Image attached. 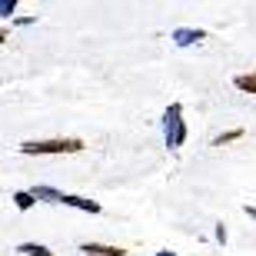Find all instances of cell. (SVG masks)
Instances as JSON below:
<instances>
[{
    "instance_id": "obj_1",
    "label": "cell",
    "mask_w": 256,
    "mask_h": 256,
    "mask_svg": "<svg viewBox=\"0 0 256 256\" xmlns=\"http://www.w3.org/2000/svg\"><path fill=\"white\" fill-rule=\"evenodd\" d=\"M27 156H57V153H80L84 140L80 136H54V140H27L17 146Z\"/></svg>"
},
{
    "instance_id": "obj_2",
    "label": "cell",
    "mask_w": 256,
    "mask_h": 256,
    "mask_svg": "<svg viewBox=\"0 0 256 256\" xmlns=\"http://www.w3.org/2000/svg\"><path fill=\"white\" fill-rule=\"evenodd\" d=\"M163 140L170 150L183 146L186 143V120H183V106L180 104H170L166 114H163Z\"/></svg>"
},
{
    "instance_id": "obj_3",
    "label": "cell",
    "mask_w": 256,
    "mask_h": 256,
    "mask_svg": "<svg viewBox=\"0 0 256 256\" xmlns=\"http://www.w3.org/2000/svg\"><path fill=\"white\" fill-rule=\"evenodd\" d=\"M200 40H206L203 30H190V27H176L173 30V44H176V47H193V44H200Z\"/></svg>"
},
{
    "instance_id": "obj_4",
    "label": "cell",
    "mask_w": 256,
    "mask_h": 256,
    "mask_svg": "<svg viewBox=\"0 0 256 256\" xmlns=\"http://www.w3.org/2000/svg\"><path fill=\"white\" fill-rule=\"evenodd\" d=\"M80 253H86V256H126V250L110 246V243H80Z\"/></svg>"
},
{
    "instance_id": "obj_5",
    "label": "cell",
    "mask_w": 256,
    "mask_h": 256,
    "mask_svg": "<svg viewBox=\"0 0 256 256\" xmlns=\"http://www.w3.org/2000/svg\"><path fill=\"white\" fill-rule=\"evenodd\" d=\"M60 203L64 206H74V210H84V213H100V203L96 200H84V196H74V193H64Z\"/></svg>"
},
{
    "instance_id": "obj_6",
    "label": "cell",
    "mask_w": 256,
    "mask_h": 256,
    "mask_svg": "<svg viewBox=\"0 0 256 256\" xmlns=\"http://www.w3.org/2000/svg\"><path fill=\"white\" fill-rule=\"evenodd\" d=\"M27 193H30L34 200H44V203H60V196H64L60 190H54V186H44V183H40V186H34V190H27Z\"/></svg>"
},
{
    "instance_id": "obj_7",
    "label": "cell",
    "mask_w": 256,
    "mask_h": 256,
    "mask_svg": "<svg viewBox=\"0 0 256 256\" xmlns=\"http://www.w3.org/2000/svg\"><path fill=\"white\" fill-rule=\"evenodd\" d=\"M233 86L243 90V94H253L256 96V70H250V74H236V76H233Z\"/></svg>"
},
{
    "instance_id": "obj_8",
    "label": "cell",
    "mask_w": 256,
    "mask_h": 256,
    "mask_svg": "<svg viewBox=\"0 0 256 256\" xmlns=\"http://www.w3.org/2000/svg\"><path fill=\"white\" fill-rule=\"evenodd\" d=\"M17 253H24V256H57L54 250H47L44 243H20L17 246Z\"/></svg>"
},
{
    "instance_id": "obj_9",
    "label": "cell",
    "mask_w": 256,
    "mask_h": 256,
    "mask_svg": "<svg viewBox=\"0 0 256 256\" xmlns=\"http://www.w3.org/2000/svg\"><path fill=\"white\" fill-rule=\"evenodd\" d=\"M14 203H17V210H20V213H27V210H34V203H37V200L30 196L27 190H17V193H14Z\"/></svg>"
},
{
    "instance_id": "obj_10",
    "label": "cell",
    "mask_w": 256,
    "mask_h": 256,
    "mask_svg": "<svg viewBox=\"0 0 256 256\" xmlns=\"http://www.w3.org/2000/svg\"><path fill=\"white\" fill-rule=\"evenodd\" d=\"M243 133H246V130H230V133H220L216 140H213V146H226V143H233V140H243Z\"/></svg>"
},
{
    "instance_id": "obj_11",
    "label": "cell",
    "mask_w": 256,
    "mask_h": 256,
    "mask_svg": "<svg viewBox=\"0 0 256 256\" xmlns=\"http://www.w3.org/2000/svg\"><path fill=\"white\" fill-rule=\"evenodd\" d=\"M14 10H17V0H0V17L14 20Z\"/></svg>"
},
{
    "instance_id": "obj_12",
    "label": "cell",
    "mask_w": 256,
    "mask_h": 256,
    "mask_svg": "<svg viewBox=\"0 0 256 256\" xmlns=\"http://www.w3.org/2000/svg\"><path fill=\"white\" fill-rule=\"evenodd\" d=\"M17 27H30V24H37V17H14Z\"/></svg>"
},
{
    "instance_id": "obj_13",
    "label": "cell",
    "mask_w": 256,
    "mask_h": 256,
    "mask_svg": "<svg viewBox=\"0 0 256 256\" xmlns=\"http://www.w3.org/2000/svg\"><path fill=\"white\" fill-rule=\"evenodd\" d=\"M216 240H220V243H226V226H223V223H216Z\"/></svg>"
},
{
    "instance_id": "obj_14",
    "label": "cell",
    "mask_w": 256,
    "mask_h": 256,
    "mask_svg": "<svg viewBox=\"0 0 256 256\" xmlns=\"http://www.w3.org/2000/svg\"><path fill=\"white\" fill-rule=\"evenodd\" d=\"M150 256H176V253H170V250H160V253H150Z\"/></svg>"
},
{
    "instance_id": "obj_15",
    "label": "cell",
    "mask_w": 256,
    "mask_h": 256,
    "mask_svg": "<svg viewBox=\"0 0 256 256\" xmlns=\"http://www.w3.org/2000/svg\"><path fill=\"white\" fill-rule=\"evenodd\" d=\"M246 213H250V216H253V220H256V206H246Z\"/></svg>"
},
{
    "instance_id": "obj_16",
    "label": "cell",
    "mask_w": 256,
    "mask_h": 256,
    "mask_svg": "<svg viewBox=\"0 0 256 256\" xmlns=\"http://www.w3.org/2000/svg\"><path fill=\"white\" fill-rule=\"evenodd\" d=\"M4 40H7V30H0V44H4Z\"/></svg>"
}]
</instances>
